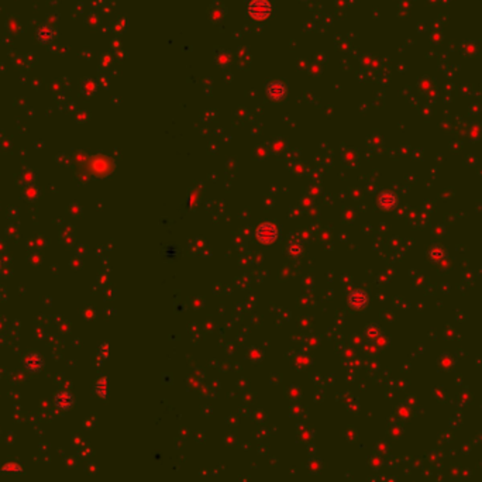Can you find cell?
I'll use <instances>...</instances> for the list:
<instances>
[{"instance_id": "cell-5", "label": "cell", "mask_w": 482, "mask_h": 482, "mask_svg": "<svg viewBox=\"0 0 482 482\" xmlns=\"http://www.w3.org/2000/svg\"><path fill=\"white\" fill-rule=\"evenodd\" d=\"M347 303L354 310H361L368 305V294L363 289H354L347 295Z\"/></svg>"}, {"instance_id": "cell-6", "label": "cell", "mask_w": 482, "mask_h": 482, "mask_svg": "<svg viewBox=\"0 0 482 482\" xmlns=\"http://www.w3.org/2000/svg\"><path fill=\"white\" fill-rule=\"evenodd\" d=\"M45 367L44 357L38 353H30L24 358V368L31 374H38Z\"/></svg>"}, {"instance_id": "cell-11", "label": "cell", "mask_w": 482, "mask_h": 482, "mask_svg": "<svg viewBox=\"0 0 482 482\" xmlns=\"http://www.w3.org/2000/svg\"><path fill=\"white\" fill-rule=\"evenodd\" d=\"M1 473L3 474H21L23 473V467L16 461H9L1 467Z\"/></svg>"}, {"instance_id": "cell-8", "label": "cell", "mask_w": 482, "mask_h": 482, "mask_svg": "<svg viewBox=\"0 0 482 482\" xmlns=\"http://www.w3.org/2000/svg\"><path fill=\"white\" fill-rule=\"evenodd\" d=\"M427 257L433 262H443L444 260L447 258V253H445V250H443L442 246H434L427 251Z\"/></svg>"}, {"instance_id": "cell-4", "label": "cell", "mask_w": 482, "mask_h": 482, "mask_svg": "<svg viewBox=\"0 0 482 482\" xmlns=\"http://www.w3.org/2000/svg\"><path fill=\"white\" fill-rule=\"evenodd\" d=\"M54 405L61 412H68L75 405V396L71 391H59L54 396Z\"/></svg>"}, {"instance_id": "cell-9", "label": "cell", "mask_w": 482, "mask_h": 482, "mask_svg": "<svg viewBox=\"0 0 482 482\" xmlns=\"http://www.w3.org/2000/svg\"><path fill=\"white\" fill-rule=\"evenodd\" d=\"M95 394L98 395L99 398H102V399H106L108 398V392H109V381H108V378L106 376H102V378H99L98 381H96V384H95Z\"/></svg>"}, {"instance_id": "cell-12", "label": "cell", "mask_w": 482, "mask_h": 482, "mask_svg": "<svg viewBox=\"0 0 482 482\" xmlns=\"http://www.w3.org/2000/svg\"><path fill=\"white\" fill-rule=\"evenodd\" d=\"M99 355L102 358H108L109 355V344L108 343H103V344L99 347Z\"/></svg>"}, {"instance_id": "cell-10", "label": "cell", "mask_w": 482, "mask_h": 482, "mask_svg": "<svg viewBox=\"0 0 482 482\" xmlns=\"http://www.w3.org/2000/svg\"><path fill=\"white\" fill-rule=\"evenodd\" d=\"M303 251H305L303 244H302L300 241H296V240L291 241V243L288 244V247H286V254H288L289 257H292V258H297V257H300Z\"/></svg>"}, {"instance_id": "cell-2", "label": "cell", "mask_w": 482, "mask_h": 482, "mask_svg": "<svg viewBox=\"0 0 482 482\" xmlns=\"http://www.w3.org/2000/svg\"><path fill=\"white\" fill-rule=\"evenodd\" d=\"M58 37V30L51 24H39L36 29V39L41 45H49Z\"/></svg>"}, {"instance_id": "cell-1", "label": "cell", "mask_w": 482, "mask_h": 482, "mask_svg": "<svg viewBox=\"0 0 482 482\" xmlns=\"http://www.w3.org/2000/svg\"><path fill=\"white\" fill-rule=\"evenodd\" d=\"M256 238L260 244L264 246H271L272 243H275L278 238V227L269 222L262 223L257 227L256 230Z\"/></svg>"}, {"instance_id": "cell-7", "label": "cell", "mask_w": 482, "mask_h": 482, "mask_svg": "<svg viewBox=\"0 0 482 482\" xmlns=\"http://www.w3.org/2000/svg\"><path fill=\"white\" fill-rule=\"evenodd\" d=\"M285 93L286 89L281 82H272L266 88V95H268V98L272 99V100H281V99H284L285 98Z\"/></svg>"}, {"instance_id": "cell-3", "label": "cell", "mask_w": 482, "mask_h": 482, "mask_svg": "<svg viewBox=\"0 0 482 482\" xmlns=\"http://www.w3.org/2000/svg\"><path fill=\"white\" fill-rule=\"evenodd\" d=\"M376 205L381 210L391 212L399 206V196L394 190H382L376 197Z\"/></svg>"}]
</instances>
